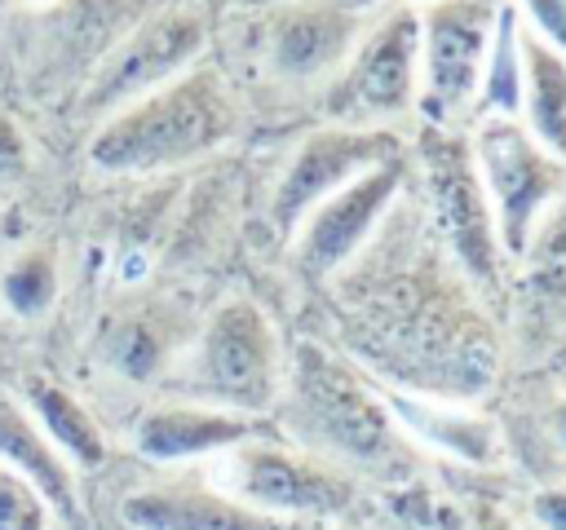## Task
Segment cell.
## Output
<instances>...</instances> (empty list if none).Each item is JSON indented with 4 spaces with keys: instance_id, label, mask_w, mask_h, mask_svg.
I'll use <instances>...</instances> for the list:
<instances>
[{
    "instance_id": "cell-14",
    "label": "cell",
    "mask_w": 566,
    "mask_h": 530,
    "mask_svg": "<svg viewBox=\"0 0 566 530\" xmlns=\"http://www.w3.org/2000/svg\"><path fill=\"white\" fill-rule=\"evenodd\" d=\"M0 464L22 473L44 495L53 517H62L66 526L80 521V495H75L71 464L49 446V437L40 433L31 411H22V402L4 389H0Z\"/></svg>"
},
{
    "instance_id": "cell-17",
    "label": "cell",
    "mask_w": 566,
    "mask_h": 530,
    "mask_svg": "<svg viewBox=\"0 0 566 530\" xmlns=\"http://www.w3.org/2000/svg\"><path fill=\"white\" fill-rule=\"evenodd\" d=\"M522 110L535 146L548 159H566V57L535 35L522 44Z\"/></svg>"
},
{
    "instance_id": "cell-5",
    "label": "cell",
    "mask_w": 566,
    "mask_h": 530,
    "mask_svg": "<svg viewBox=\"0 0 566 530\" xmlns=\"http://www.w3.org/2000/svg\"><path fill=\"white\" fill-rule=\"evenodd\" d=\"M296 393H301V406L314 433L327 437L340 455L376 464L398 451L389 415L363 393V384L349 371H340L314 344H301L296 353Z\"/></svg>"
},
{
    "instance_id": "cell-12",
    "label": "cell",
    "mask_w": 566,
    "mask_h": 530,
    "mask_svg": "<svg viewBox=\"0 0 566 530\" xmlns=\"http://www.w3.org/2000/svg\"><path fill=\"white\" fill-rule=\"evenodd\" d=\"M124 521L137 530H287L283 521L252 512L248 504H234L226 495H212L203 486H146L124 499Z\"/></svg>"
},
{
    "instance_id": "cell-22",
    "label": "cell",
    "mask_w": 566,
    "mask_h": 530,
    "mask_svg": "<svg viewBox=\"0 0 566 530\" xmlns=\"http://www.w3.org/2000/svg\"><path fill=\"white\" fill-rule=\"evenodd\" d=\"M53 512L44 495L13 468L0 464V530H49Z\"/></svg>"
},
{
    "instance_id": "cell-13",
    "label": "cell",
    "mask_w": 566,
    "mask_h": 530,
    "mask_svg": "<svg viewBox=\"0 0 566 530\" xmlns=\"http://www.w3.org/2000/svg\"><path fill=\"white\" fill-rule=\"evenodd\" d=\"M354 44V13H345L340 4H296L283 9L270 26V66L279 75L305 80L318 75L327 66H336Z\"/></svg>"
},
{
    "instance_id": "cell-7",
    "label": "cell",
    "mask_w": 566,
    "mask_h": 530,
    "mask_svg": "<svg viewBox=\"0 0 566 530\" xmlns=\"http://www.w3.org/2000/svg\"><path fill=\"white\" fill-rule=\"evenodd\" d=\"M416 57H420V22L398 9L380 31L367 35L354 66L336 84L327 110L345 119V128H367L371 119L402 115L416 97Z\"/></svg>"
},
{
    "instance_id": "cell-8",
    "label": "cell",
    "mask_w": 566,
    "mask_h": 530,
    "mask_svg": "<svg viewBox=\"0 0 566 530\" xmlns=\"http://www.w3.org/2000/svg\"><path fill=\"white\" fill-rule=\"evenodd\" d=\"M491 9L482 0H442L420 22L424 44V110L447 124L460 115L478 88L486 44H491Z\"/></svg>"
},
{
    "instance_id": "cell-15",
    "label": "cell",
    "mask_w": 566,
    "mask_h": 530,
    "mask_svg": "<svg viewBox=\"0 0 566 530\" xmlns=\"http://www.w3.org/2000/svg\"><path fill=\"white\" fill-rule=\"evenodd\" d=\"M252 437V420L212 411V406H155L137 420L133 446L146 459H190L203 451H221Z\"/></svg>"
},
{
    "instance_id": "cell-6",
    "label": "cell",
    "mask_w": 566,
    "mask_h": 530,
    "mask_svg": "<svg viewBox=\"0 0 566 530\" xmlns=\"http://www.w3.org/2000/svg\"><path fill=\"white\" fill-rule=\"evenodd\" d=\"M199 49H203V18L195 9H168L146 18L93 75L88 110H119L133 97L186 75Z\"/></svg>"
},
{
    "instance_id": "cell-25",
    "label": "cell",
    "mask_w": 566,
    "mask_h": 530,
    "mask_svg": "<svg viewBox=\"0 0 566 530\" xmlns=\"http://www.w3.org/2000/svg\"><path fill=\"white\" fill-rule=\"evenodd\" d=\"M473 530H504V521H500L495 512H478V517H473Z\"/></svg>"
},
{
    "instance_id": "cell-9",
    "label": "cell",
    "mask_w": 566,
    "mask_h": 530,
    "mask_svg": "<svg viewBox=\"0 0 566 530\" xmlns=\"http://www.w3.org/2000/svg\"><path fill=\"white\" fill-rule=\"evenodd\" d=\"M398 155V141L380 128H318L305 137V146L296 150L287 177L274 190V225L292 234V225L327 194H336L345 181H354L358 172L385 163Z\"/></svg>"
},
{
    "instance_id": "cell-23",
    "label": "cell",
    "mask_w": 566,
    "mask_h": 530,
    "mask_svg": "<svg viewBox=\"0 0 566 530\" xmlns=\"http://www.w3.org/2000/svg\"><path fill=\"white\" fill-rule=\"evenodd\" d=\"M522 9L531 26L544 35V44L566 57V0H522Z\"/></svg>"
},
{
    "instance_id": "cell-10",
    "label": "cell",
    "mask_w": 566,
    "mask_h": 530,
    "mask_svg": "<svg viewBox=\"0 0 566 530\" xmlns=\"http://www.w3.org/2000/svg\"><path fill=\"white\" fill-rule=\"evenodd\" d=\"M402 155L358 172L354 181H345L336 194H327L323 203L310 208V221H305V234H301V269L310 274H327L336 269L340 261H349L367 234L376 230L380 212L389 208V199L398 194L402 186Z\"/></svg>"
},
{
    "instance_id": "cell-18",
    "label": "cell",
    "mask_w": 566,
    "mask_h": 530,
    "mask_svg": "<svg viewBox=\"0 0 566 530\" xmlns=\"http://www.w3.org/2000/svg\"><path fill=\"white\" fill-rule=\"evenodd\" d=\"M394 411L416 428L424 433L433 446H447L464 459H486L495 437H491V424L486 420H473L464 411H438V406H420L411 398H394Z\"/></svg>"
},
{
    "instance_id": "cell-16",
    "label": "cell",
    "mask_w": 566,
    "mask_h": 530,
    "mask_svg": "<svg viewBox=\"0 0 566 530\" xmlns=\"http://www.w3.org/2000/svg\"><path fill=\"white\" fill-rule=\"evenodd\" d=\"M27 402H31V420L40 424V433L49 437V446L75 464V468H97L106 464V437L102 424L93 420V411L62 384L53 380H31L27 384Z\"/></svg>"
},
{
    "instance_id": "cell-21",
    "label": "cell",
    "mask_w": 566,
    "mask_h": 530,
    "mask_svg": "<svg viewBox=\"0 0 566 530\" xmlns=\"http://www.w3.org/2000/svg\"><path fill=\"white\" fill-rule=\"evenodd\" d=\"M0 296L18 318H40L57 296V265L49 252H22L0 274Z\"/></svg>"
},
{
    "instance_id": "cell-2",
    "label": "cell",
    "mask_w": 566,
    "mask_h": 530,
    "mask_svg": "<svg viewBox=\"0 0 566 530\" xmlns=\"http://www.w3.org/2000/svg\"><path fill=\"white\" fill-rule=\"evenodd\" d=\"M473 159H478V181H482L491 216H495V239L504 243V252L526 256L535 216L557 186L553 159L509 115H491L478 128Z\"/></svg>"
},
{
    "instance_id": "cell-1",
    "label": "cell",
    "mask_w": 566,
    "mask_h": 530,
    "mask_svg": "<svg viewBox=\"0 0 566 530\" xmlns=\"http://www.w3.org/2000/svg\"><path fill=\"white\" fill-rule=\"evenodd\" d=\"M234 132V106L212 71H186L128 106L93 137L88 159L102 172H155L208 155Z\"/></svg>"
},
{
    "instance_id": "cell-19",
    "label": "cell",
    "mask_w": 566,
    "mask_h": 530,
    "mask_svg": "<svg viewBox=\"0 0 566 530\" xmlns=\"http://www.w3.org/2000/svg\"><path fill=\"white\" fill-rule=\"evenodd\" d=\"M164 353H168L164 331H159L150 318H142V314L119 318V322L106 331V344H102L106 367L119 371L124 380H150V375L159 371Z\"/></svg>"
},
{
    "instance_id": "cell-26",
    "label": "cell",
    "mask_w": 566,
    "mask_h": 530,
    "mask_svg": "<svg viewBox=\"0 0 566 530\" xmlns=\"http://www.w3.org/2000/svg\"><path fill=\"white\" fill-rule=\"evenodd\" d=\"M557 428H562V437H566V406H562V415H557Z\"/></svg>"
},
{
    "instance_id": "cell-11",
    "label": "cell",
    "mask_w": 566,
    "mask_h": 530,
    "mask_svg": "<svg viewBox=\"0 0 566 530\" xmlns=\"http://www.w3.org/2000/svg\"><path fill=\"white\" fill-rule=\"evenodd\" d=\"M234 486L248 504L279 508V512H336L349 504V486L296 455L270 446H243L234 455Z\"/></svg>"
},
{
    "instance_id": "cell-24",
    "label": "cell",
    "mask_w": 566,
    "mask_h": 530,
    "mask_svg": "<svg viewBox=\"0 0 566 530\" xmlns=\"http://www.w3.org/2000/svg\"><path fill=\"white\" fill-rule=\"evenodd\" d=\"M535 512L548 530H566V490H544L535 499Z\"/></svg>"
},
{
    "instance_id": "cell-4",
    "label": "cell",
    "mask_w": 566,
    "mask_h": 530,
    "mask_svg": "<svg viewBox=\"0 0 566 530\" xmlns=\"http://www.w3.org/2000/svg\"><path fill=\"white\" fill-rule=\"evenodd\" d=\"M279 344L252 300H226L199 340L195 384L230 406H261L274 393Z\"/></svg>"
},
{
    "instance_id": "cell-20",
    "label": "cell",
    "mask_w": 566,
    "mask_h": 530,
    "mask_svg": "<svg viewBox=\"0 0 566 530\" xmlns=\"http://www.w3.org/2000/svg\"><path fill=\"white\" fill-rule=\"evenodd\" d=\"M500 26L491 31V44H486V102L495 115H509L522 110V49H517V26H513V9H500L495 18Z\"/></svg>"
},
{
    "instance_id": "cell-3",
    "label": "cell",
    "mask_w": 566,
    "mask_h": 530,
    "mask_svg": "<svg viewBox=\"0 0 566 530\" xmlns=\"http://www.w3.org/2000/svg\"><path fill=\"white\" fill-rule=\"evenodd\" d=\"M420 163H424V190H429V203H433L438 234H447V243L455 247L460 265L473 278H491L495 256H500V239H495V216H491L486 190L473 172L469 146H460L442 128L424 132Z\"/></svg>"
}]
</instances>
